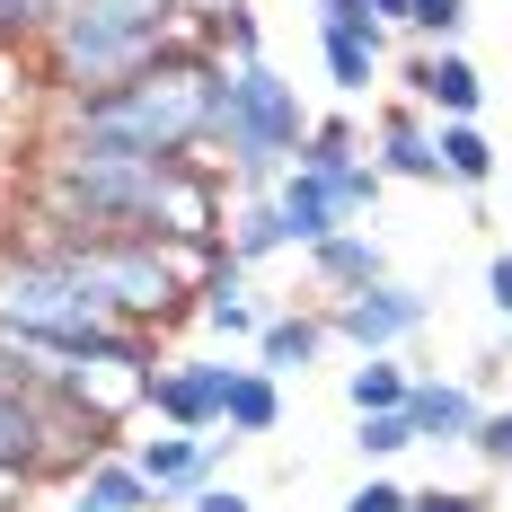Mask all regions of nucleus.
Here are the masks:
<instances>
[{"label": "nucleus", "mask_w": 512, "mask_h": 512, "mask_svg": "<svg viewBox=\"0 0 512 512\" xmlns=\"http://www.w3.org/2000/svg\"><path fill=\"white\" fill-rule=\"evenodd\" d=\"M177 45H186V0H62V27L45 36L36 71L53 98H106Z\"/></svg>", "instance_id": "nucleus-3"}, {"label": "nucleus", "mask_w": 512, "mask_h": 512, "mask_svg": "<svg viewBox=\"0 0 512 512\" xmlns=\"http://www.w3.org/2000/svg\"><path fill=\"white\" fill-rule=\"evenodd\" d=\"M221 62H265V18H256V0H221Z\"/></svg>", "instance_id": "nucleus-26"}, {"label": "nucleus", "mask_w": 512, "mask_h": 512, "mask_svg": "<svg viewBox=\"0 0 512 512\" xmlns=\"http://www.w3.org/2000/svg\"><path fill=\"white\" fill-rule=\"evenodd\" d=\"M354 451H362V468H389V460H407V451H424V442H415L407 407H398V415H354Z\"/></svg>", "instance_id": "nucleus-24"}, {"label": "nucleus", "mask_w": 512, "mask_h": 512, "mask_svg": "<svg viewBox=\"0 0 512 512\" xmlns=\"http://www.w3.org/2000/svg\"><path fill=\"white\" fill-rule=\"evenodd\" d=\"M407 36L415 45H460L468 36V0H407Z\"/></svg>", "instance_id": "nucleus-25"}, {"label": "nucleus", "mask_w": 512, "mask_h": 512, "mask_svg": "<svg viewBox=\"0 0 512 512\" xmlns=\"http://www.w3.org/2000/svg\"><path fill=\"white\" fill-rule=\"evenodd\" d=\"M415 398V362L407 354H354L345 371V407L354 415H398Z\"/></svg>", "instance_id": "nucleus-21"}, {"label": "nucleus", "mask_w": 512, "mask_h": 512, "mask_svg": "<svg viewBox=\"0 0 512 512\" xmlns=\"http://www.w3.org/2000/svg\"><path fill=\"white\" fill-rule=\"evenodd\" d=\"M221 248H230V265H265V256L292 248V230H283V204H274V186L265 195H230V212H221Z\"/></svg>", "instance_id": "nucleus-17"}, {"label": "nucleus", "mask_w": 512, "mask_h": 512, "mask_svg": "<svg viewBox=\"0 0 512 512\" xmlns=\"http://www.w3.org/2000/svg\"><path fill=\"white\" fill-rule=\"evenodd\" d=\"M0 327L9 336H36V345H62V336H80V327H115L98 301H89V283L45 248V239H18V248H0Z\"/></svg>", "instance_id": "nucleus-5"}, {"label": "nucleus", "mask_w": 512, "mask_h": 512, "mask_svg": "<svg viewBox=\"0 0 512 512\" xmlns=\"http://www.w3.org/2000/svg\"><path fill=\"white\" fill-rule=\"evenodd\" d=\"M468 460L486 468V477H512V407H486L477 442H468Z\"/></svg>", "instance_id": "nucleus-27"}, {"label": "nucleus", "mask_w": 512, "mask_h": 512, "mask_svg": "<svg viewBox=\"0 0 512 512\" xmlns=\"http://www.w3.org/2000/svg\"><path fill=\"white\" fill-rule=\"evenodd\" d=\"M265 318H274V301L248 283V265H212V274H204V292H195V327H204V336H221V345H256Z\"/></svg>", "instance_id": "nucleus-14"}, {"label": "nucleus", "mask_w": 512, "mask_h": 512, "mask_svg": "<svg viewBox=\"0 0 512 512\" xmlns=\"http://www.w3.org/2000/svg\"><path fill=\"white\" fill-rule=\"evenodd\" d=\"M336 512H407V486H398V477H362Z\"/></svg>", "instance_id": "nucleus-29"}, {"label": "nucleus", "mask_w": 512, "mask_h": 512, "mask_svg": "<svg viewBox=\"0 0 512 512\" xmlns=\"http://www.w3.org/2000/svg\"><path fill=\"white\" fill-rule=\"evenodd\" d=\"M274 204H283V230H292V248H318V239H336V230H345V204H336V186H327V177H309V168H283V177H274Z\"/></svg>", "instance_id": "nucleus-18"}, {"label": "nucleus", "mask_w": 512, "mask_h": 512, "mask_svg": "<svg viewBox=\"0 0 512 512\" xmlns=\"http://www.w3.org/2000/svg\"><path fill=\"white\" fill-rule=\"evenodd\" d=\"M362 9H371V18H380L389 36H407V0H362Z\"/></svg>", "instance_id": "nucleus-32"}, {"label": "nucleus", "mask_w": 512, "mask_h": 512, "mask_svg": "<svg viewBox=\"0 0 512 512\" xmlns=\"http://www.w3.org/2000/svg\"><path fill=\"white\" fill-rule=\"evenodd\" d=\"M318 62H327V89L345 106H362L389 71V27L362 0H318Z\"/></svg>", "instance_id": "nucleus-8"}, {"label": "nucleus", "mask_w": 512, "mask_h": 512, "mask_svg": "<svg viewBox=\"0 0 512 512\" xmlns=\"http://www.w3.org/2000/svg\"><path fill=\"white\" fill-rule=\"evenodd\" d=\"M327 309V336L345 345V354H407L415 336L433 327V301L415 292V283H371V292H345V301H318Z\"/></svg>", "instance_id": "nucleus-6"}, {"label": "nucleus", "mask_w": 512, "mask_h": 512, "mask_svg": "<svg viewBox=\"0 0 512 512\" xmlns=\"http://www.w3.org/2000/svg\"><path fill=\"white\" fill-rule=\"evenodd\" d=\"M62 27V0H0V53H45Z\"/></svg>", "instance_id": "nucleus-23"}, {"label": "nucleus", "mask_w": 512, "mask_h": 512, "mask_svg": "<svg viewBox=\"0 0 512 512\" xmlns=\"http://www.w3.org/2000/svg\"><path fill=\"white\" fill-rule=\"evenodd\" d=\"M230 177L212 159H151L115 142H62L36 159V212L62 230H142V239H221Z\"/></svg>", "instance_id": "nucleus-1"}, {"label": "nucleus", "mask_w": 512, "mask_h": 512, "mask_svg": "<svg viewBox=\"0 0 512 512\" xmlns=\"http://www.w3.org/2000/svg\"><path fill=\"white\" fill-rule=\"evenodd\" d=\"M354 159H371V133H362L354 106H336V115H309V142L292 168H309V177H336V168H354Z\"/></svg>", "instance_id": "nucleus-22"}, {"label": "nucleus", "mask_w": 512, "mask_h": 512, "mask_svg": "<svg viewBox=\"0 0 512 512\" xmlns=\"http://www.w3.org/2000/svg\"><path fill=\"white\" fill-rule=\"evenodd\" d=\"M301 283H309V301H345V292H371V283H389V248H380V230L345 221L336 239L301 248Z\"/></svg>", "instance_id": "nucleus-12"}, {"label": "nucleus", "mask_w": 512, "mask_h": 512, "mask_svg": "<svg viewBox=\"0 0 512 512\" xmlns=\"http://www.w3.org/2000/svg\"><path fill=\"white\" fill-rule=\"evenodd\" d=\"M221 451H239V442H221V433H168V424H159L151 442H124V460L151 477V495H159V504H186L195 486H212Z\"/></svg>", "instance_id": "nucleus-10"}, {"label": "nucleus", "mask_w": 512, "mask_h": 512, "mask_svg": "<svg viewBox=\"0 0 512 512\" xmlns=\"http://www.w3.org/2000/svg\"><path fill=\"white\" fill-rule=\"evenodd\" d=\"M407 512H495V486H407Z\"/></svg>", "instance_id": "nucleus-28"}, {"label": "nucleus", "mask_w": 512, "mask_h": 512, "mask_svg": "<svg viewBox=\"0 0 512 512\" xmlns=\"http://www.w3.org/2000/svg\"><path fill=\"white\" fill-rule=\"evenodd\" d=\"M407 424H415L424 451H468L477 424H486V389H477V380H442V371H415Z\"/></svg>", "instance_id": "nucleus-13"}, {"label": "nucleus", "mask_w": 512, "mask_h": 512, "mask_svg": "<svg viewBox=\"0 0 512 512\" xmlns=\"http://www.w3.org/2000/svg\"><path fill=\"white\" fill-rule=\"evenodd\" d=\"M327 345H336V336H327V309L292 292V301L265 318V336H256V362H265V371L283 380V371H309V362L327 354Z\"/></svg>", "instance_id": "nucleus-15"}, {"label": "nucleus", "mask_w": 512, "mask_h": 512, "mask_svg": "<svg viewBox=\"0 0 512 512\" xmlns=\"http://www.w3.org/2000/svg\"><path fill=\"white\" fill-rule=\"evenodd\" d=\"M309 142V98L274 71V62H230L221 80V124H212V168L239 186V195H265Z\"/></svg>", "instance_id": "nucleus-4"}, {"label": "nucleus", "mask_w": 512, "mask_h": 512, "mask_svg": "<svg viewBox=\"0 0 512 512\" xmlns=\"http://www.w3.org/2000/svg\"><path fill=\"white\" fill-rule=\"evenodd\" d=\"M221 433H230V442H274V433H283V380H274L265 362H239V371H230Z\"/></svg>", "instance_id": "nucleus-19"}, {"label": "nucleus", "mask_w": 512, "mask_h": 512, "mask_svg": "<svg viewBox=\"0 0 512 512\" xmlns=\"http://www.w3.org/2000/svg\"><path fill=\"white\" fill-rule=\"evenodd\" d=\"M486 309H495V318L512 327V248H495V256H486Z\"/></svg>", "instance_id": "nucleus-31"}, {"label": "nucleus", "mask_w": 512, "mask_h": 512, "mask_svg": "<svg viewBox=\"0 0 512 512\" xmlns=\"http://www.w3.org/2000/svg\"><path fill=\"white\" fill-rule=\"evenodd\" d=\"M186 512H256V495H248V486H221V477H212V486H195V495H186Z\"/></svg>", "instance_id": "nucleus-30"}, {"label": "nucleus", "mask_w": 512, "mask_h": 512, "mask_svg": "<svg viewBox=\"0 0 512 512\" xmlns=\"http://www.w3.org/2000/svg\"><path fill=\"white\" fill-rule=\"evenodd\" d=\"M371 168L389 186H442V151H433V115L415 98H389L371 115Z\"/></svg>", "instance_id": "nucleus-11"}, {"label": "nucleus", "mask_w": 512, "mask_h": 512, "mask_svg": "<svg viewBox=\"0 0 512 512\" xmlns=\"http://www.w3.org/2000/svg\"><path fill=\"white\" fill-rule=\"evenodd\" d=\"M398 89H407L433 124H477V115H486V71L468 62V45H415L407 71H398Z\"/></svg>", "instance_id": "nucleus-9"}, {"label": "nucleus", "mask_w": 512, "mask_h": 512, "mask_svg": "<svg viewBox=\"0 0 512 512\" xmlns=\"http://www.w3.org/2000/svg\"><path fill=\"white\" fill-rule=\"evenodd\" d=\"M230 371H239L230 354H168L159 371H142V415L168 433H221Z\"/></svg>", "instance_id": "nucleus-7"}, {"label": "nucleus", "mask_w": 512, "mask_h": 512, "mask_svg": "<svg viewBox=\"0 0 512 512\" xmlns=\"http://www.w3.org/2000/svg\"><path fill=\"white\" fill-rule=\"evenodd\" d=\"M62 512H168V504L151 495V477L124 460V451H98V460L71 477V504Z\"/></svg>", "instance_id": "nucleus-16"}, {"label": "nucleus", "mask_w": 512, "mask_h": 512, "mask_svg": "<svg viewBox=\"0 0 512 512\" xmlns=\"http://www.w3.org/2000/svg\"><path fill=\"white\" fill-rule=\"evenodd\" d=\"M221 80L230 62L177 45L151 71H133L106 98H53V133L62 142H115V151H151V159H204L212 124H221Z\"/></svg>", "instance_id": "nucleus-2"}, {"label": "nucleus", "mask_w": 512, "mask_h": 512, "mask_svg": "<svg viewBox=\"0 0 512 512\" xmlns=\"http://www.w3.org/2000/svg\"><path fill=\"white\" fill-rule=\"evenodd\" d=\"M433 151H442V186H451V195H486V186L504 177L486 124H433Z\"/></svg>", "instance_id": "nucleus-20"}]
</instances>
